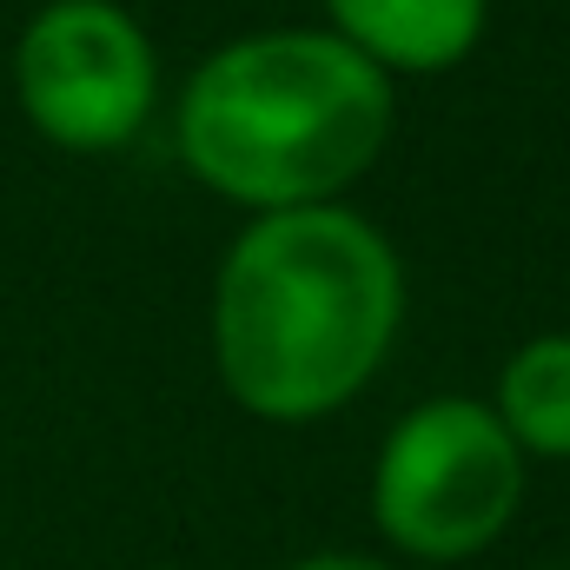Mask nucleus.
I'll return each mask as SVG.
<instances>
[{"label": "nucleus", "instance_id": "obj_1", "mask_svg": "<svg viewBox=\"0 0 570 570\" xmlns=\"http://www.w3.org/2000/svg\"><path fill=\"white\" fill-rule=\"evenodd\" d=\"M405 332L399 246L338 206L253 213L213 273L206 338L226 399L259 425L345 412Z\"/></svg>", "mask_w": 570, "mask_h": 570}, {"label": "nucleus", "instance_id": "obj_2", "mask_svg": "<svg viewBox=\"0 0 570 570\" xmlns=\"http://www.w3.org/2000/svg\"><path fill=\"white\" fill-rule=\"evenodd\" d=\"M399 80L332 27H259L213 47L179 87V159L226 206H338L399 134Z\"/></svg>", "mask_w": 570, "mask_h": 570}, {"label": "nucleus", "instance_id": "obj_3", "mask_svg": "<svg viewBox=\"0 0 570 570\" xmlns=\"http://www.w3.org/2000/svg\"><path fill=\"white\" fill-rule=\"evenodd\" d=\"M531 458L484 399L444 392L412 405L372 458V531L412 564H471L524 504Z\"/></svg>", "mask_w": 570, "mask_h": 570}, {"label": "nucleus", "instance_id": "obj_4", "mask_svg": "<svg viewBox=\"0 0 570 570\" xmlns=\"http://www.w3.org/2000/svg\"><path fill=\"white\" fill-rule=\"evenodd\" d=\"M13 100L60 153H120L159 107L153 33L120 0H47L20 27Z\"/></svg>", "mask_w": 570, "mask_h": 570}, {"label": "nucleus", "instance_id": "obj_5", "mask_svg": "<svg viewBox=\"0 0 570 570\" xmlns=\"http://www.w3.org/2000/svg\"><path fill=\"white\" fill-rule=\"evenodd\" d=\"M325 27L385 80H425L478 53L491 0H325Z\"/></svg>", "mask_w": 570, "mask_h": 570}, {"label": "nucleus", "instance_id": "obj_6", "mask_svg": "<svg viewBox=\"0 0 570 570\" xmlns=\"http://www.w3.org/2000/svg\"><path fill=\"white\" fill-rule=\"evenodd\" d=\"M524 458L570 464V332H538L498 365V392L484 399Z\"/></svg>", "mask_w": 570, "mask_h": 570}, {"label": "nucleus", "instance_id": "obj_7", "mask_svg": "<svg viewBox=\"0 0 570 570\" xmlns=\"http://www.w3.org/2000/svg\"><path fill=\"white\" fill-rule=\"evenodd\" d=\"M292 570H399V564L365 558V551H312V558H298Z\"/></svg>", "mask_w": 570, "mask_h": 570}]
</instances>
